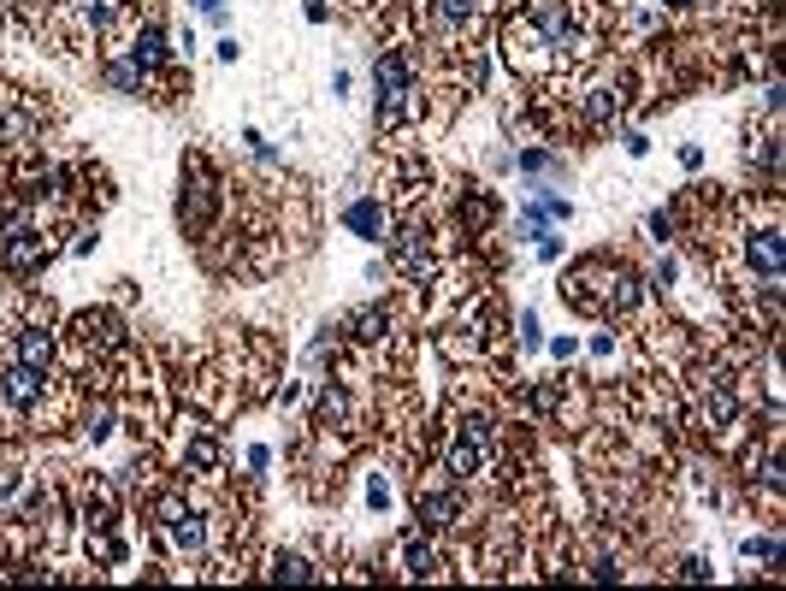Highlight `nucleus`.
Returning a JSON list of instances; mask_svg holds the SVG:
<instances>
[{"label":"nucleus","mask_w":786,"mask_h":591,"mask_svg":"<svg viewBox=\"0 0 786 591\" xmlns=\"http://www.w3.org/2000/svg\"><path fill=\"white\" fill-rule=\"evenodd\" d=\"M278 580H314V562H308V556H284V562H278Z\"/></svg>","instance_id":"dca6fc26"},{"label":"nucleus","mask_w":786,"mask_h":591,"mask_svg":"<svg viewBox=\"0 0 786 591\" xmlns=\"http://www.w3.org/2000/svg\"><path fill=\"white\" fill-rule=\"evenodd\" d=\"M485 461H491V420H485V414H467L456 426V444H450V473H456V479H473V473H485Z\"/></svg>","instance_id":"f257e3e1"},{"label":"nucleus","mask_w":786,"mask_h":591,"mask_svg":"<svg viewBox=\"0 0 786 591\" xmlns=\"http://www.w3.org/2000/svg\"><path fill=\"white\" fill-rule=\"evenodd\" d=\"M355 326H361V337H379V331H385V320H379V314H355Z\"/></svg>","instance_id":"f3484780"},{"label":"nucleus","mask_w":786,"mask_h":591,"mask_svg":"<svg viewBox=\"0 0 786 591\" xmlns=\"http://www.w3.org/2000/svg\"><path fill=\"white\" fill-rule=\"evenodd\" d=\"M160 532L172 538V550H201V544H207V526H201V515L184 497H166V503H160Z\"/></svg>","instance_id":"7ed1b4c3"},{"label":"nucleus","mask_w":786,"mask_h":591,"mask_svg":"<svg viewBox=\"0 0 786 591\" xmlns=\"http://www.w3.org/2000/svg\"><path fill=\"white\" fill-rule=\"evenodd\" d=\"M201 12H207V18H219V6H225V0H196Z\"/></svg>","instance_id":"a211bd4d"},{"label":"nucleus","mask_w":786,"mask_h":591,"mask_svg":"<svg viewBox=\"0 0 786 591\" xmlns=\"http://www.w3.org/2000/svg\"><path fill=\"white\" fill-rule=\"evenodd\" d=\"M420 521L456 526L461 521V497H456V491H420Z\"/></svg>","instance_id":"0eeeda50"},{"label":"nucleus","mask_w":786,"mask_h":591,"mask_svg":"<svg viewBox=\"0 0 786 591\" xmlns=\"http://www.w3.org/2000/svg\"><path fill=\"white\" fill-rule=\"evenodd\" d=\"M426 261H432L426 231H420V225H414V231H402V237H396V266H402L408 278H420V272H426Z\"/></svg>","instance_id":"423d86ee"},{"label":"nucleus","mask_w":786,"mask_h":591,"mask_svg":"<svg viewBox=\"0 0 786 591\" xmlns=\"http://www.w3.org/2000/svg\"><path fill=\"white\" fill-rule=\"evenodd\" d=\"M207 219H213V184L184 178V225H207Z\"/></svg>","instance_id":"9b49d317"},{"label":"nucleus","mask_w":786,"mask_h":591,"mask_svg":"<svg viewBox=\"0 0 786 591\" xmlns=\"http://www.w3.org/2000/svg\"><path fill=\"white\" fill-rule=\"evenodd\" d=\"M473 18V0H438V24H467Z\"/></svg>","instance_id":"2eb2a0df"},{"label":"nucleus","mask_w":786,"mask_h":591,"mask_svg":"<svg viewBox=\"0 0 786 591\" xmlns=\"http://www.w3.org/2000/svg\"><path fill=\"white\" fill-rule=\"evenodd\" d=\"M131 60L142 71H154L160 60H166V36H160V30H142V36H136V48H131Z\"/></svg>","instance_id":"ddd939ff"},{"label":"nucleus","mask_w":786,"mask_h":591,"mask_svg":"<svg viewBox=\"0 0 786 591\" xmlns=\"http://www.w3.org/2000/svg\"><path fill=\"white\" fill-rule=\"evenodd\" d=\"M48 396V367H30V361H12L6 373H0V402L6 408H18V414H30L36 402Z\"/></svg>","instance_id":"f03ea898"},{"label":"nucleus","mask_w":786,"mask_h":591,"mask_svg":"<svg viewBox=\"0 0 786 591\" xmlns=\"http://www.w3.org/2000/svg\"><path fill=\"white\" fill-rule=\"evenodd\" d=\"M343 225H349V231H361V237H373V243H379V237H385V207H379V201H355V207H349V213H343Z\"/></svg>","instance_id":"6e6552de"},{"label":"nucleus","mask_w":786,"mask_h":591,"mask_svg":"<svg viewBox=\"0 0 786 591\" xmlns=\"http://www.w3.org/2000/svg\"><path fill=\"white\" fill-rule=\"evenodd\" d=\"M668 6H692V0H668Z\"/></svg>","instance_id":"6ab92c4d"},{"label":"nucleus","mask_w":786,"mask_h":591,"mask_svg":"<svg viewBox=\"0 0 786 591\" xmlns=\"http://www.w3.org/2000/svg\"><path fill=\"white\" fill-rule=\"evenodd\" d=\"M18 361L48 367V361H54V337H48V331H18Z\"/></svg>","instance_id":"f8f14e48"},{"label":"nucleus","mask_w":786,"mask_h":591,"mask_svg":"<svg viewBox=\"0 0 786 591\" xmlns=\"http://www.w3.org/2000/svg\"><path fill=\"white\" fill-rule=\"evenodd\" d=\"M402 568L420 580V574H438V550L426 544V532H408V544H402Z\"/></svg>","instance_id":"1a4fd4ad"},{"label":"nucleus","mask_w":786,"mask_h":591,"mask_svg":"<svg viewBox=\"0 0 786 591\" xmlns=\"http://www.w3.org/2000/svg\"><path fill=\"white\" fill-rule=\"evenodd\" d=\"M751 261H757V272L775 284V278H781V231H763V237H751Z\"/></svg>","instance_id":"9d476101"},{"label":"nucleus","mask_w":786,"mask_h":591,"mask_svg":"<svg viewBox=\"0 0 786 591\" xmlns=\"http://www.w3.org/2000/svg\"><path fill=\"white\" fill-rule=\"evenodd\" d=\"M190 467H196V473H213V467H219V444H213V438H196V444H190Z\"/></svg>","instance_id":"4468645a"},{"label":"nucleus","mask_w":786,"mask_h":591,"mask_svg":"<svg viewBox=\"0 0 786 591\" xmlns=\"http://www.w3.org/2000/svg\"><path fill=\"white\" fill-rule=\"evenodd\" d=\"M408 83H414V71L402 54H391L385 66H379V95H385V119H391L396 107H402V95H408Z\"/></svg>","instance_id":"39448f33"},{"label":"nucleus","mask_w":786,"mask_h":591,"mask_svg":"<svg viewBox=\"0 0 786 591\" xmlns=\"http://www.w3.org/2000/svg\"><path fill=\"white\" fill-rule=\"evenodd\" d=\"M42 255H48V237L24 225V231H12V237H6V255H0V261L12 266V272H24V266H36Z\"/></svg>","instance_id":"20e7f679"}]
</instances>
